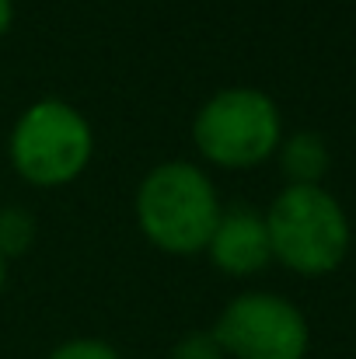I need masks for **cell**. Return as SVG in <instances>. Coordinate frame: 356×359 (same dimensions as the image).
Returning a JSON list of instances; mask_svg holds the SVG:
<instances>
[{"mask_svg": "<svg viewBox=\"0 0 356 359\" xmlns=\"http://www.w3.org/2000/svg\"><path fill=\"white\" fill-rule=\"evenodd\" d=\"M133 210L143 238L154 248L168 255H196L206 251L224 206L203 168L189 161H164L143 175Z\"/></svg>", "mask_w": 356, "mask_h": 359, "instance_id": "6da1fadb", "label": "cell"}, {"mask_svg": "<svg viewBox=\"0 0 356 359\" xmlns=\"http://www.w3.org/2000/svg\"><path fill=\"white\" fill-rule=\"evenodd\" d=\"M265 231L272 258L297 276H329L350 251L346 210L322 185H286L265 210Z\"/></svg>", "mask_w": 356, "mask_h": 359, "instance_id": "7a4b0ae2", "label": "cell"}, {"mask_svg": "<svg viewBox=\"0 0 356 359\" xmlns=\"http://www.w3.org/2000/svg\"><path fill=\"white\" fill-rule=\"evenodd\" d=\"M11 164L39 189H60L84 175L95 154V133L81 109L60 98L28 105L11 129Z\"/></svg>", "mask_w": 356, "mask_h": 359, "instance_id": "3957f363", "label": "cell"}, {"mask_svg": "<svg viewBox=\"0 0 356 359\" xmlns=\"http://www.w3.org/2000/svg\"><path fill=\"white\" fill-rule=\"evenodd\" d=\"M199 154L217 168H255L283 143L276 102L258 88H224L192 119Z\"/></svg>", "mask_w": 356, "mask_h": 359, "instance_id": "277c9868", "label": "cell"}, {"mask_svg": "<svg viewBox=\"0 0 356 359\" xmlns=\"http://www.w3.org/2000/svg\"><path fill=\"white\" fill-rule=\"evenodd\" d=\"M213 339L224 356L235 359H304L311 328L301 307L286 297L241 293L220 311Z\"/></svg>", "mask_w": 356, "mask_h": 359, "instance_id": "5b68a950", "label": "cell"}, {"mask_svg": "<svg viewBox=\"0 0 356 359\" xmlns=\"http://www.w3.org/2000/svg\"><path fill=\"white\" fill-rule=\"evenodd\" d=\"M210 262L228 276H255L272 262L265 217L248 206H228L220 210V220L206 241Z\"/></svg>", "mask_w": 356, "mask_h": 359, "instance_id": "8992f818", "label": "cell"}, {"mask_svg": "<svg viewBox=\"0 0 356 359\" xmlns=\"http://www.w3.org/2000/svg\"><path fill=\"white\" fill-rule=\"evenodd\" d=\"M279 168L286 185H322L329 171V143L318 133H294L279 143Z\"/></svg>", "mask_w": 356, "mask_h": 359, "instance_id": "52a82bcc", "label": "cell"}, {"mask_svg": "<svg viewBox=\"0 0 356 359\" xmlns=\"http://www.w3.org/2000/svg\"><path fill=\"white\" fill-rule=\"evenodd\" d=\"M32 238H35V220L25 210H18V206L0 210V255L4 258L21 255L32 244Z\"/></svg>", "mask_w": 356, "mask_h": 359, "instance_id": "ba28073f", "label": "cell"}, {"mask_svg": "<svg viewBox=\"0 0 356 359\" xmlns=\"http://www.w3.org/2000/svg\"><path fill=\"white\" fill-rule=\"evenodd\" d=\"M171 359H228L224 349L217 346L213 332H189L175 342L171 349Z\"/></svg>", "mask_w": 356, "mask_h": 359, "instance_id": "9c48e42d", "label": "cell"}, {"mask_svg": "<svg viewBox=\"0 0 356 359\" xmlns=\"http://www.w3.org/2000/svg\"><path fill=\"white\" fill-rule=\"evenodd\" d=\"M46 359H119V353L102 339H70Z\"/></svg>", "mask_w": 356, "mask_h": 359, "instance_id": "30bf717a", "label": "cell"}, {"mask_svg": "<svg viewBox=\"0 0 356 359\" xmlns=\"http://www.w3.org/2000/svg\"><path fill=\"white\" fill-rule=\"evenodd\" d=\"M11 21H14V0H0V35L11 28Z\"/></svg>", "mask_w": 356, "mask_h": 359, "instance_id": "8fae6325", "label": "cell"}, {"mask_svg": "<svg viewBox=\"0 0 356 359\" xmlns=\"http://www.w3.org/2000/svg\"><path fill=\"white\" fill-rule=\"evenodd\" d=\"M4 279H7V258L0 255V293H4Z\"/></svg>", "mask_w": 356, "mask_h": 359, "instance_id": "7c38bea8", "label": "cell"}]
</instances>
